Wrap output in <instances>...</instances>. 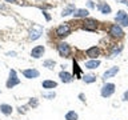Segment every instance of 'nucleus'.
Masks as SVG:
<instances>
[{"mask_svg": "<svg viewBox=\"0 0 128 120\" xmlns=\"http://www.w3.org/2000/svg\"><path fill=\"white\" fill-rule=\"evenodd\" d=\"M19 83H20V80L18 78V75H16V71L11 70L10 71V79H8V82H7V88H14L15 86H18Z\"/></svg>", "mask_w": 128, "mask_h": 120, "instance_id": "f257e3e1", "label": "nucleus"}, {"mask_svg": "<svg viewBox=\"0 0 128 120\" xmlns=\"http://www.w3.org/2000/svg\"><path fill=\"white\" fill-rule=\"evenodd\" d=\"M114 92H115V84H112V83L104 84L103 88H102V96L103 98H110Z\"/></svg>", "mask_w": 128, "mask_h": 120, "instance_id": "f03ea898", "label": "nucleus"}, {"mask_svg": "<svg viewBox=\"0 0 128 120\" xmlns=\"http://www.w3.org/2000/svg\"><path fill=\"white\" fill-rule=\"evenodd\" d=\"M116 22L123 27H128V15L124 11H119L116 15Z\"/></svg>", "mask_w": 128, "mask_h": 120, "instance_id": "7ed1b4c3", "label": "nucleus"}, {"mask_svg": "<svg viewBox=\"0 0 128 120\" xmlns=\"http://www.w3.org/2000/svg\"><path fill=\"white\" fill-rule=\"evenodd\" d=\"M58 50H59V54L62 56H64V58H68L71 54V48L67 43H60L58 46Z\"/></svg>", "mask_w": 128, "mask_h": 120, "instance_id": "20e7f679", "label": "nucleus"}, {"mask_svg": "<svg viewBox=\"0 0 128 120\" xmlns=\"http://www.w3.org/2000/svg\"><path fill=\"white\" fill-rule=\"evenodd\" d=\"M42 34H43L42 27L35 26V27L31 30V32H30V39H31V40H36V39L40 38V35H42Z\"/></svg>", "mask_w": 128, "mask_h": 120, "instance_id": "39448f33", "label": "nucleus"}, {"mask_svg": "<svg viewBox=\"0 0 128 120\" xmlns=\"http://www.w3.org/2000/svg\"><path fill=\"white\" fill-rule=\"evenodd\" d=\"M110 34L114 36V38H123L124 36V32L123 30L120 28L118 24H114V26L111 27V31H110Z\"/></svg>", "mask_w": 128, "mask_h": 120, "instance_id": "423d86ee", "label": "nucleus"}, {"mask_svg": "<svg viewBox=\"0 0 128 120\" xmlns=\"http://www.w3.org/2000/svg\"><path fill=\"white\" fill-rule=\"evenodd\" d=\"M44 47L43 46H38V47H35L34 50L31 51V56L32 58H35V59H39V58H42L43 54H44Z\"/></svg>", "mask_w": 128, "mask_h": 120, "instance_id": "0eeeda50", "label": "nucleus"}, {"mask_svg": "<svg viewBox=\"0 0 128 120\" xmlns=\"http://www.w3.org/2000/svg\"><path fill=\"white\" fill-rule=\"evenodd\" d=\"M118 72H119V67H112V68H110V70H107L106 72H104L103 79L107 80V79H110V78H114Z\"/></svg>", "mask_w": 128, "mask_h": 120, "instance_id": "6e6552de", "label": "nucleus"}, {"mask_svg": "<svg viewBox=\"0 0 128 120\" xmlns=\"http://www.w3.org/2000/svg\"><path fill=\"white\" fill-rule=\"evenodd\" d=\"M23 75L26 76L27 79H36L39 76V71L38 70H24Z\"/></svg>", "mask_w": 128, "mask_h": 120, "instance_id": "1a4fd4ad", "label": "nucleus"}, {"mask_svg": "<svg viewBox=\"0 0 128 120\" xmlns=\"http://www.w3.org/2000/svg\"><path fill=\"white\" fill-rule=\"evenodd\" d=\"M100 55V50L98 47H91L90 50H87V56L91 59H96Z\"/></svg>", "mask_w": 128, "mask_h": 120, "instance_id": "9d476101", "label": "nucleus"}, {"mask_svg": "<svg viewBox=\"0 0 128 120\" xmlns=\"http://www.w3.org/2000/svg\"><path fill=\"white\" fill-rule=\"evenodd\" d=\"M70 26H67V24H64V26H60L58 30H56V34H58L59 36H67L68 34H70Z\"/></svg>", "mask_w": 128, "mask_h": 120, "instance_id": "9b49d317", "label": "nucleus"}, {"mask_svg": "<svg viewBox=\"0 0 128 120\" xmlns=\"http://www.w3.org/2000/svg\"><path fill=\"white\" fill-rule=\"evenodd\" d=\"M59 76H60V79H62L63 83H70V82H72V75L68 74V72H66V71H62V72L59 74Z\"/></svg>", "mask_w": 128, "mask_h": 120, "instance_id": "f8f14e48", "label": "nucleus"}, {"mask_svg": "<svg viewBox=\"0 0 128 120\" xmlns=\"http://www.w3.org/2000/svg\"><path fill=\"white\" fill-rule=\"evenodd\" d=\"M42 86H43V88H46V90H51V88L58 87V83L54 82V80H44Z\"/></svg>", "mask_w": 128, "mask_h": 120, "instance_id": "ddd939ff", "label": "nucleus"}, {"mask_svg": "<svg viewBox=\"0 0 128 120\" xmlns=\"http://www.w3.org/2000/svg\"><path fill=\"white\" fill-rule=\"evenodd\" d=\"M99 66H100V62L96 60V59L90 60V62L86 63V68H88V70H95V68H98Z\"/></svg>", "mask_w": 128, "mask_h": 120, "instance_id": "4468645a", "label": "nucleus"}, {"mask_svg": "<svg viewBox=\"0 0 128 120\" xmlns=\"http://www.w3.org/2000/svg\"><path fill=\"white\" fill-rule=\"evenodd\" d=\"M84 28H86V30H90V31L96 30V22H95V20H86V23H84Z\"/></svg>", "mask_w": 128, "mask_h": 120, "instance_id": "2eb2a0df", "label": "nucleus"}, {"mask_svg": "<svg viewBox=\"0 0 128 120\" xmlns=\"http://www.w3.org/2000/svg\"><path fill=\"white\" fill-rule=\"evenodd\" d=\"M0 111H2L4 115H11L12 114V107L8 106V104H2V106H0Z\"/></svg>", "mask_w": 128, "mask_h": 120, "instance_id": "dca6fc26", "label": "nucleus"}, {"mask_svg": "<svg viewBox=\"0 0 128 120\" xmlns=\"http://www.w3.org/2000/svg\"><path fill=\"white\" fill-rule=\"evenodd\" d=\"M87 15H88L87 10H75L74 11V16H75V18H86Z\"/></svg>", "mask_w": 128, "mask_h": 120, "instance_id": "f3484780", "label": "nucleus"}, {"mask_svg": "<svg viewBox=\"0 0 128 120\" xmlns=\"http://www.w3.org/2000/svg\"><path fill=\"white\" fill-rule=\"evenodd\" d=\"M99 10L102 11V14H110L111 7L108 6V4H106V3H102V4H99Z\"/></svg>", "mask_w": 128, "mask_h": 120, "instance_id": "a211bd4d", "label": "nucleus"}, {"mask_svg": "<svg viewBox=\"0 0 128 120\" xmlns=\"http://www.w3.org/2000/svg\"><path fill=\"white\" fill-rule=\"evenodd\" d=\"M79 119V116L78 114H76L75 111H70V112H67V115H66V120H78Z\"/></svg>", "mask_w": 128, "mask_h": 120, "instance_id": "6ab92c4d", "label": "nucleus"}, {"mask_svg": "<svg viewBox=\"0 0 128 120\" xmlns=\"http://www.w3.org/2000/svg\"><path fill=\"white\" fill-rule=\"evenodd\" d=\"M83 80H84L86 83H94V82H96V78H95L94 75H86V76L83 78Z\"/></svg>", "mask_w": 128, "mask_h": 120, "instance_id": "aec40b11", "label": "nucleus"}, {"mask_svg": "<svg viewBox=\"0 0 128 120\" xmlns=\"http://www.w3.org/2000/svg\"><path fill=\"white\" fill-rule=\"evenodd\" d=\"M74 11H75V7H74V6H68V7L66 8V10L63 11V14H62V15H63V16H67V15L72 14Z\"/></svg>", "mask_w": 128, "mask_h": 120, "instance_id": "412c9836", "label": "nucleus"}, {"mask_svg": "<svg viewBox=\"0 0 128 120\" xmlns=\"http://www.w3.org/2000/svg\"><path fill=\"white\" fill-rule=\"evenodd\" d=\"M74 72L76 74L78 78L82 76V71H80V68H79V66H78V63H76V62H74Z\"/></svg>", "mask_w": 128, "mask_h": 120, "instance_id": "4be33fe9", "label": "nucleus"}, {"mask_svg": "<svg viewBox=\"0 0 128 120\" xmlns=\"http://www.w3.org/2000/svg\"><path fill=\"white\" fill-rule=\"evenodd\" d=\"M44 67L52 70V68L55 67V62H54V60H46V62H44Z\"/></svg>", "mask_w": 128, "mask_h": 120, "instance_id": "5701e85b", "label": "nucleus"}, {"mask_svg": "<svg viewBox=\"0 0 128 120\" xmlns=\"http://www.w3.org/2000/svg\"><path fill=\"white\" fill-rule=\"evenodd\" d=\"M43 96H44L46 99H54L56 95H55V92H51V94H44Z\"/></svg>", "mask_w": 128, "mask_h": 120, "instance_id": "b1692460", "label": "nucleus"}, {"mask_svg": "<svg viewBox=\"0 0 128 120\" xmlns=\"http://www.w3.org/2000/svg\"><path fill=\"white\" fill-rule=\"evenodd\" d=\"M123 100H128V91L124 92V95H123Z\"/></svg>", "mask_w": 128, "mask_h": 120, "instance_id": "393cba45", "label": "nucleus"}, {"mask_svg": "<svg viewBox=\"0 0 128 120\" xmlns=\"http://www.w3.org/2000/svg\"><path fill=\"white\" fill-rule=\"evenodd\" d=\"M30 104H31V106H34V107H36V106H38V102H36V100H31Z\"/></svg>", "mask_w": 128, "mask_h": 120, "instance_id": "a878e982", "label": "nucleus"}, {"mask_svg": "<svg viewBox=\"0 0 128 120\" xmlns=\"http://www.w3.org/2000/svg\"><path fill=\"white\" fill-rule=\"evenodd\" d=\"M43 14H44V15H46V18H47V20H50V19H51V18H50V15H48V14H47V12H43Z\"/></svg>", "mask_w": 128, "mask_h": 120, "instance_id": "bb28decb", "label": "nucleus"}, {"mask_svg": "<svg viewBox=\"0 0 128 120\" xmlns=\"http://www.w3.org/2000/svg\"><path fill=\"white\" fill-rule=\"evenodd\" d=\"M7 3H16V0H6Z\"/></svg>", "mask_w": 128, "mask_h": 120, "instance_id": "cd10ccee", "label": "nucleus"}, {"mask_svg": "<svg viewBox=\"0 0 128 120\" xmlns=\"http://www.w3.org/2000/svg\"><path fill=\"white\" fill-rule=\"evenodd\" d=\"M122 3H124V4H128V0H120Z\"/></svg>", "mask_w": 128, "mask_h": 120, "instance_id": "c85d7f7f", "label": "nucleus"}]
</instances>
